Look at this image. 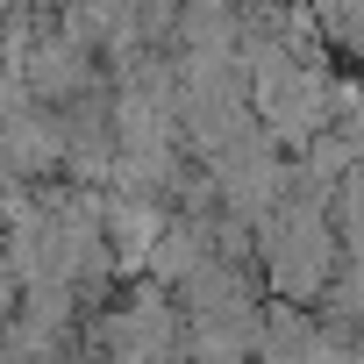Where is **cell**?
Masks as SVG:
<instances>
[{
    "label": "cell",
    "mask_w": 364,
    "mask_h": 364,
    "mask_svg": "<svg viewBox=\"0 0 364 364\" xmlns=\"http://www.w3.org/2000/svg\"><path fill=\"white\" fill-rule=\"evenodd\" d=\"M22 79H29V93H36L43 107H58V100L79 86V50H72V36L43 29V36L29 43V58H22Z\"/></svg>",
    "instance_id": "1"
}]
</instances>
